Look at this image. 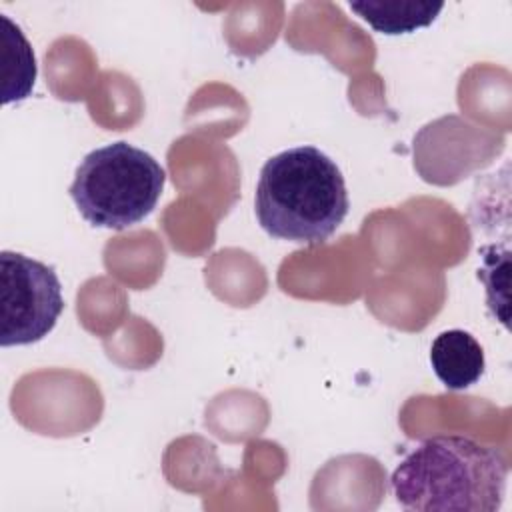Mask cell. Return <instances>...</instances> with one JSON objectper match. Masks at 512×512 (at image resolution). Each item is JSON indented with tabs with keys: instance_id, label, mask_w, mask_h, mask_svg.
Listing matches in <instances>:
<instances>
[{
	"instance_id": "6",
	"label": "cell",
	"mask_w": 512,
	"mask_h": 512,
	"mask_svg": "<svg viewBox=\"0 0 512 512\" xmlns=\"http://www.w3.org/2000/svg\"><path fill=\"white\" fill-rule=\"evenodd\" d=\"M348 8L380 34L396 36L430 26L444 8L432 0H354Z\"/></svg>"
},
{
	"instance_id": "4",
	"label": "cell",
	"mask_w": 512,
	"mask_h": 512,
	"mask_svg": "<svg viewBox=\"0 0 512 512\" xmlns=\"http://www.w3.org/2000/svg\"><path fill=\"white\" fill-rule=\"evenodd\" d=\"M64 310L52 266L26 254L0 252V344L28 346L52 332Z\"/></svg>"
},
{
	"instance_id": "5",
	"label": "cell",
	"mask_w": 512,
	"mask_h": 512,
	"mask_svg": "<svg viewBox=\"0 0 512 512\" xmlns=\"http://www.w3.org/2000/svg\"><path fill=\"white\" fill-rule=\"evenodd\" d=\"M430 364L448 390H466L482 378L486 358L480 342L470 332L452 328L434 338Z\"/></svg>"
},
{
	"instance_id": "1",
	"label": "cell",
	"mask_w": 512,
	"mask_h": 512,
	"mask_svg": "<svg viewBox=\"0 0 512 512\" xmlns=\"http://www.w3.org/2000/svg\"><path fill=\"white\" fill-rule=\"evenodd\" d=\"M504 454L460 434L422 440L392 472L396 502L410 512H496L506 496Z\"/></svg>"
},
{
	"instance_id": "2",
	"label": "cell",
	"mask_w": 512,
	"mask_h": 512,
	"mask_svg": "<svg viewBox=\"0 0 512 512\" xmlns=\"http://www.w3.org/2000/svg\"><path fill=\"white\" fill-rule=\"evenodd\" d=\"M350 208L338 164L316 146H294L260 168L254 212L260 228L278 240L318 246L344 222Z\"/></svg>"
},
{
	"instance_id": "7",
	"label": "cell",
	"mask_w": 512,
	"mask_h": 512,
	"mask_svg": "<svg viewBox=\"0 0 512 512\" xmlns=\"http://www.w3.org/2000/svg\"><path fill=\"white\" fill-rule=\"evenodd\" d=\"M0 62H2V104L28 98L36 80V58L22 30L0 14Z\"/></svg>"
},
{
	"instance_id": "3",
	"label": "cell",
	"mask_w": 512,
	"mask_h": 512,
	"mask_svg": "<svg viewBox=\"0 0 512 512\" xmlns=\"http://www.w3.org/2000/svg\"><path fill=\"white\" fill-rule=\"evenodd\" d=\"M164 182L166 172L152 154L120 140L82 158L68 194L90 226L126 230L156 208Z\"/></svg>"
}]
</instances>
